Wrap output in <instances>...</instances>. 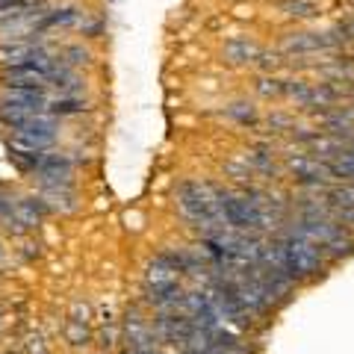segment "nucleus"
Returning a JSON list of instances; mask_svg holds the SVG:
<instances>
[{"instance_id": "obj_4", "label": "nucleus", "mask_w": 354, "mask_h": 354, "mask_svg": "<svg viewBox=\"0 0 354 354\" xmlns=\"http://www.w3.org/2000/svg\"><path fill=\"white\" fill-rule=\"evenodd\" d=\"M295 234L310 239L316 248H325L328 254H334V257H342V254L351 251V239L342 234V225H337L334 218H322V216L307 213L301 221H298Z\"/></svg>"}, {"instance_id": "obj_7", "label": "nucleus", "mask_w": 354, "mask_h": 354, "mask_svg": "<svg viewBox=\"0 0 354 354\" xmlns=\"http://www.w3.org/2000/svg\"><path fill=\"white\" fill-rule=\"evenodd\" d=\"M65 57H71V59H65V62L80 65V62H86V59H88V53H86L83 48H68V53H65Z\"/></svg>"}, {"instance_id": "obj_5", "label": "nucleus", "mask_w": 354, "mask_h": 354, "mask_svg": "<svg viewBox=\"0 0 354 354\" xmlns=\"http://www.w3.org/2000/svg\"><path fill=\"white\" fill-rule=\"evenodd\" d=\"M290 165H292V171H298V177H301V180H307V183H325V180H328L325 174H330L325 162L307 160V157H292Z\"/></svg>"}, {"instance_id": "obj_6", "label": "nucleus", "mask_w": 354, "mask_h": 354, "mask_svg": "<svg viewBox=\"0 0 354 354\" xmlns=\"http://www.w3.org/2000/svg\"><path fill=\"white\" fill-rule=\"evenodd\" d=\"M330 198H334V204H342V207H354V189H334L330 192Z\"/></svg>"}, {"instance_id": "obj_1", "label": "nucleus", "mask_w": 354, "mask_h": 354, "mask_svg": "<svg viewBox=\"0 0 354 354\" xmlns=\"http://www.w3.org/2000/svg\"><path fill=\"white\" fill-rule=\"evenodd\" d=\"M274 263L283 274H290L292 281H304V278H313V274L322 269V251H319L313 242L298 236L295 230L292 234L281 236L274 245L269 248Z\"/></svg>"}, {"instance_id": "obj_2", "label": "nucleus", "mask_w": 354, "mask_h": 354, "mask_svg": "<svg viewBox=\"0 0 354 354\" xmlns=\"http://www.w3.org/2000/svg\"><path fill=\"white\" fill-rule=\"evenodd\" d=\"M177 207L180 213L192 221L195 227L207 234H216V230L227 227L218 216V204H216V189L213 186H198V183H183L180 192H177Z\"/></svg>"}, {"instance_id": "obj_3", "label": "nucleus", "mask_w": 354, "mask_h": 354, "mask_svg": "<svg viewBox=\"0 0 354 354\" xmlns=\"http://www.w3.org/2000/svg\"><path fill=\"white\" fill-rule=\"evenodd\" d=\"M216 204H218L221 221L234 230H269V227H274V218L266 213V209H260L257 201H248V195L239 198L234 192L216 189Z\"/></svg>"}]
</instances>
